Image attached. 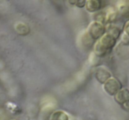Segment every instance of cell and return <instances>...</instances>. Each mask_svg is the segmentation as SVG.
Instances as JSON below:
<instances>
[{
  "mask_svg": "<svg viewBox=\"0 0 129 120\" xmlns=\"http://www.w3.org/2000/svg\"><path fill=\"white\" fill-rule=\"evenodd\" d=\"M103 1L100 0H87L85 8L89 13H96L102 10Z\"/></svg>",
  "mask_w": 129,
  "mask_h": 120,
  "instance_id": "obj_6",
  "label": "cell"
},
{
  "mask_svg": "<svg viewBox=\"0 0 129 120\" xmlns=\"http://www.w3.org/2000/svg\"><path fill=\"white\" fill-rule=\"evenodd\" d=\"M103 88L109 95L115 96L122 88V84L118 78L111 77L103 85Z\"/></svg>",
  "mask_w": 129,
  "mask_h": 120,
  "instance_id": "obj_4",
  "label": "cell"
},
{
  "mask_svg": "<svg viewBox=\"0 0 129 120\" xmlns=\"http://www.w3.org/2000/svg\"><path fill=\"white\" fill-rule=\"evenodd\" d=\"M114 99L118 104L123 106L129 100V90L128 88H122L116 93L114 96Z\"/></svg>",
  "mask_w": 129,
  "mask_h": 120,
  "instance_id": "obj_7",
  "label": "cell"
},
{
  "mask_svg": "<svg viewBox=\"0 0 129 120\" xmlns=\"http://www.w3.org/2000/svg\"><path fill=\"white\" fill-rule=\"evenodd\" d=\"M106 33L112 35L117 40L122 34L120 28L112 23L106 25Z\"/></svg>",
  "mask_w": 129,
  "mask_h": 120,
  "instance_id": "obj_8",
  "label": "cell"
},
{
  "mask_svg": "<svg viewBox=\"0 0 129 120\" xmlns=\"http://www.w3.org/2000/svg\"><path fill=\"white\" fill-rule=\"evenodd\" d=\"M118 11L113 7H107L103 10L96 13L94 15V21H99L103 25L111 24L115 21L118 14Z\"/></svg>",
  "mask_w": 129,
  "mask_h": 120,
  "instance_id": "obj_2",
  "label": "cell"
},
{
  "mask_svg": "<svg viewBox=\"0 0 129 120\" xmlns=\"http://www.w3.org/2000/svg\"><path fill=\"white\" fill-rule=\"evenodd\" d=\"M123 32L129 35V20L126 21L123 26Z\"/></svg>",
  "mask_w": 129,
  "mask_h": 120,
  "instance_id": "obj_14",
  "label": "cell"
},
{
  "mask_svg": "<svg viewBox=\"0 0 129 120\" xmlns=\"http://www.w3.org/2000/svg\"><path fill=\"white\" fill-rule=\"evenodd\" d=\"M10 120H18V119H10Z\"/></svg>",
  "mask_w": 129,
  "mask_h": 120,
  "instance_id": "obj_17",
  "label": "cell"
},
{
  "mask_svg": "<svg viewBox=\"0 0 129 120\" xmlns=\"http://www.w3.org/2000/svg\"><path fill=\"white\" fill-rule=\"evenodd\" d=\"M117 40L112 35L106 33L94 44V53L96 56L103 58L110 53L116 45Z\"/></svg>",
  "mask_w": 129,
  "mask_h": 120,
  "instance_id": "obj_1",
  "label": "cell"
},
{
  "mask_svg": "<svg viewBox=\"0 0 129 120\" xmlns=\"http://www.w3.org/2000/svg\"><path fill=\"white\" fill-rule=\"evenodd\" d=\"M86 33L92 40L96 41L106 34V26L99 21L94 20L88 25Z\"/></svg>",
  "mask_w": 129,
  "mask_h": 120,
  "instance_id": "obj_3",
  "label": "cell"
},
{
  "mask_svg": "<svg viewBox=\"0 0 129 120\" xmlns=\"http://www.w3.org/2000/svg\"><path fill=\"white\" fill-rule=\"evenodd\" d=\"M121 43L126 46L129 45V35L124 32L121 35Z\"/></svg>",
  "mask_w": 129,
  "mask_h": 120,
  "instance_id": "obj_12",
  "label": "cell"
},
{
  "mask_svg": "<svg viewBox=\"0 0 129 120\" xmlns=\"http://www.w3.org/2000/svg\"><path fill=\"white\" fill-rule=\"evenodd\" d=\"M117 4V11L120 13L122 16L129 17V1H119Z\"/></svg>",
  "mask_w": 129,
  "mask_h": 120,
  "instance_id": "obj_11",
  "label": "cell"
},
{
  "mask_svg": "<svg viewBox=\"0 0 129 120\" xmlns=\"http://www.w3.org/2000/svg\"><path fill=\"white\" fill-rule=\"evenodd\" d=\"M122 107H123V108L124 109H125L126 111H129V100L125 104H124L122 106Z\"/></svg>",
  "mask_w": 129,
  "mask_h": 120,
  "instance_id": "obj_15",
  "label": "cell"
},
{
  "mask_svg": "<svg viewBox=\"0 0 129 120\" xmlns=\"http://www.w3.org/2000/svg\"><path fill=\"white\" fill-rule=\"evenodd\" d=\"M15 30L20 35H26L30 32V29L27 24L23 22H18L15 24Z\"/></svg>",
  "mask_w": 129,
  "mask_h": 120,
  "instance_id": "obj_10",
  "label": "cell"
},
{
  "mask_svg": "<svg viewBox=\"0 0 129 120\" xmlns=\"http://www.w3.org/2000/svg\"><path fill=\"white\" fill-rule=\"evenodd\" d=\"M68 2H69V3L71 4V5H75L76 3V0H71V1H68Z\"/></svg>",
  "mask_w": 129,
  "mask_h": 120,
  "instance_id": "obj_16",
  "label": "cell"
},
{
  "mask_svg": "<svg viewBox=\"0 0 129 120\" xmlns=\"http://www.w3.org/2000/svg\"><path fill=\"white\" fill-rule=\"evenodd\" d=\"M49 120H69V116L67 112L62 110H57L52 112Z\"/></svg>",
  "mask_w": 129,
  "mask_h": 120,
  "instance_id": "obj_9",
  "label": "cell"
},
{
  "mask_svg": "<svg viewBox=\"0 0 129 120\" xmlns=\"http://www.w3.org/2000/svg\"><path fill=\"white\" fill-rule=\"evenodd\" d=\"M94 76L96 80L101 84H104L108 79L111 78V72L103 66H100L96 68Z\"/></svg>",
  "mask_w": 129,
  "mask_h": 120,
  "instance_id": "obj_5",
  "label": "cell"
},
{
  "mask_svg": "<svg viewBox=\"0 0 129 120\" xmlns=\"http://www.w3.org/2000/svg\"><path fill=\"white\" fill-rule=\"evenodd\" d=\"M86 3V1L85 0H76L75 5L79 8H82L85 7Z\"/></svg>",
  "mask_w": 129,
  "mask_h": 120,
  "instance_id": "obj_13",
  "label": "cell"
}]
</instances>
